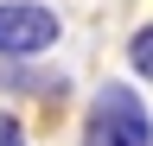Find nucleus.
I'll list each match as a JSON object with an SVG mask.
<instances>
[{"instance_id": "1", "label": "nucleus", "mask_w": 153, "mask_h": 146, "mask_svg": "<svg viewBox=\"0 0 153 146\" xmlns=\"http://www.w3.org/2000/svg\"><path fill=\"white\" fill-rule=\"evenodd\" d=\"M83 146H153V114L128 83H102L83 114Z\"/></svg>"}, {"instance_id": "2", "label": "nucleus", "mask_w": 153, "mask_h": 146, "mask_svg": "<svg viewBox=\"0 0 153 146\" xmlns=\"http://www.w3.org/2000/svg\"><path fill=\"white\" fill-rule=\"evenodd\" d=\"M57 45V13L38 0H0V57H38Z\"/></svg>"}, {"instance_id": "3", "label": "nucleus", "mask_w": 153, "mask_h": 146, "mask_svg": "<svg viewBox=\"0 0 153 146\" xmlns=\"http://www.w3.org/2000/svg\"><path fill=\"white\" fill-rule=\"evenodd\" d=\"M128 64H134V70L153 83V26H140V32L128 38Z\"/></svg>"}, {"instance_id": "4", "label": "nucleus", "mask_w": 153, "mask_h": 146, "mask_svg": "<svg viewBox=\"0 0 153 146\" xmlns=\"http://www.w3.org/2000/svg\"><path fill=\"white\" fill-rule=\"evenodd\" d=\"M0 146H26V121L0 108Z\"/></svg>"}]
</instances>
